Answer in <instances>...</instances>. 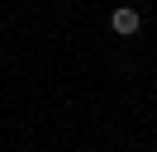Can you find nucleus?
<instances>
[{
  "label": "nucleus",
  "mask_w": 157,
  "mask_h": 152,
  "mask_svg": "<svg viewBox=\"0 0 157 152\" xmlns=\"http://www.w3.org/2000/svg\"><path fill=\"white\" fill-rule=\"evenodd\" d=\"M138 28H143V14H138L133 5H114V10H109V33H119V38H133Z\"/></svg>",
  "instance_id": "nucleus-1"
}]
</instances>
